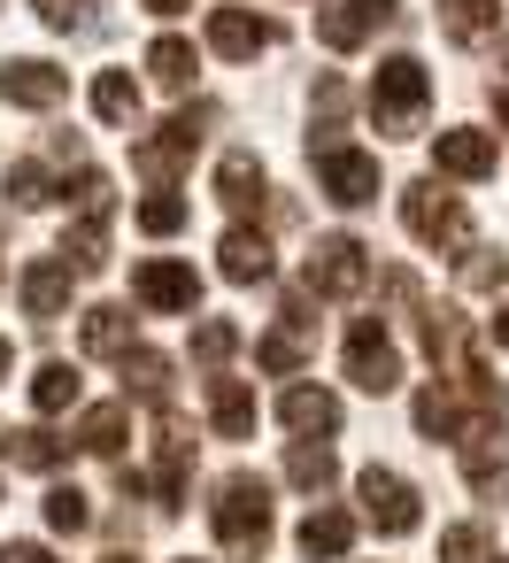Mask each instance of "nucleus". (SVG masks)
Listing matches in <instances>:
<instances>
[{
	"label": "nucleus",
	"instance_id": "nucleus-1",
	"mask_svg": "<svg viewBox=\"0 0 509 563\" xmlns=\"http://www.w3.org/2000/svg\"><path fill=\"white\" fill-rule=\"evenodd\" d=\"M424 109H432V70L417 55H386L378 78H370V124L386 140H417L424 132Z\"/></svg>",
	"mask_w": 509,
	"mask_h": 563
},
{
	"label": "nucleus",
	"instance_id": "nucleus-2",
	"mask_svg": "<svg viewBox=\"0 0 509 563\" xmlns=\"http://www.w3.org/2000/svg\"><path fill=\"white\" fill-rule=\"evenodd\" d=\"M209 525H217V540H224L232 555H263V540H270V486H263L255 471H232V478H217Z\"/></svg>",
	"mask_w": 509,
	"mask_h": 563
},
{
	"label": "nucleus",
	"instance_id": "nucleus-3",
	"mask_svg": "<svg viewBox=\"0 0 509 563\" xmlns=\"http://www.w3.org/2000/svg\"><path fill=\"white\" fill-rule=\"evenodd\" d=\"M401 224H409V240H424V247H447V255L471 247V217H463V201L440 194L432 178L401 186Z\"/></svg>",
	"mask_w": 509,
	"mask_h": 563
},
{
	"label": "nucleus",
	"instance_id": "nucleus-4",
	"mask_svg": "<svg viewBox=\"0 0 509 563\" xmlns=\"http://www.w3.org/2000/svg\"><path fill=\"white\" fill-rule=\"evenodd\" d=\"M370 247L355 240V232H324L317 247H309V294H324V301H355L363 286H370Z\"/></svg>",
	"mask_w": 509,
	"mask_h": 563
},
{
	"label": "nucleus",
	"instance_id": "nucleus-5",
	"mask_svg": "<svg viewBox=\"0 0 509 563\" xmlns=\"http://www.w3.org/2000/svg\"><path fill=\"white\" fill-rule=\"evenodd\" d=\"M309 155H317V194H324V201H340V209L378 201V155H363V147H347V140L309 147Z\"/></svg>",
	"mask_w": 509,
	"mask_h": 563
},
{
	"label": "nucleus",
	"instance_id": "nucleus-6",
	"mask_svg": "<svg viewBox=\"0 0 509 563\" xmlns=\"http://www.w3.org/2000/svg\"><path fill=\"white\" fill-rule=\"evenodd\" d=\"M355 494H363V517H370L386 540H409V532L424 525V509H417V486H409L401 471H386V463H370V471L355 478Z\"/></svg>",
	"mask_w": 509,
	"mask_h": 563
},
{
	"label": "nucleus",
	"instance_id": "nucleus-7",
	"mask_svg": "<svg viewBox=\"0 0 509 563\" xmlns=\"http://www.w3.org/2000/svg\"><path fill=\"white\" fill-rule=\"evenodd\" d=\"M132 301L155 309V317H193V309H201V278H193V263L155 255V263L132 271Z\"/></svg>",
	"mask_w": 509,
	"mask_h": 563
},
{
	"label": "nucleus",
	"instance_id": "nucleus-8",
	"mask_svg": "<svg viewBox=\"0 0 509 563\" xmlns=\"http://www.w3.org/2000/svg\"><path fill=\"white\" fill-rule=\"evenodd\" d=\"M401 16V0H317V40L332 47V55H347V47H363L378 24H394Z\"/></svg>",
	"mask_w": 509,
	"mask_h": 563
},
{
	"label": "nucleus",
	"instance_id": "nucleus-9",
	"mask_svg": "<svg viewBox=\"0 0 509 563\" xmlns=\"http://www.w3.org/2000/svg\"><path fill=\"white\" fill-rule=\"evenodd\" d=\"M347 378H355L363 394H394V386H401V347L386 340L378 317H363V324L347 332Z\"/></svg>",
	"mask_w": 509,
	"mask_h": 563
},
{
	"label": "nucleus",
	"instance_id": "nucleus-10",
	"mask_svg": "<svg viewBox=\"0 0 509 563\" xmlns=\"http://www.w3.org/2000/svg\"><path fill=\"white\" fill-rule=\"evenodd\" d=\"M186 486H193V432H186L178 409H163V417H155V501L178 509Z\"/></svg>",
	"mask_w": 509,
	"mask_h": 563
},
{
	"label": "nucleus",
	"instance_id": "nucleus-11",
	"mask_svg": "<svg viewBox=\"0 0 509 563\" xmlns=\"http://www.w3.org/2000/svg\"><path fill=\"white\" fill-rule=\"evenodd\" d=\"M63 93H70V78H63L55 63H40V55L0 63V101H9V109H55Z\"/></svg>",
	"mask_w": 509,
	"mask_h": 563
},
{
	"label": "nucleus",
	"instance_id": "nucleus-12",
	"mask_svg": "<svg viewBox=\"0 0 509 563\" xmlns=\"http://www.w3.org/2000/svg\"><path fill=\"white\" fill-rule=\"evenodd\" d=\"M16 294H24V317L55 324V317L70 309V263H63V255H32L24 278H16Z\"/></svg>",
	"mask_w": 509,
	"mask_h": 563
},
{
	"label": "nucleus",
	"instance_id": "nucleus-13",
	"mask_svg": "<svg viewBox=\"0 0 509 563\" xmlns=\"http://www.w3.org/2000/svg\"><path fill=\"white\" fill-rule=\"evenodd\" d=\"M209 47H217L224 63H255L263 47H278V24H263V16H247V9H217V16H209Z\"/></svg>",
	"mask_w": 509,
	"mask_h": 563
},
{
	"label": "nucleus",
	"instance_id": "nucleus-14",
	"mask_svg": "<svg viewBox=\"0 0 509 563\" xmlns=\"http://www.w3.org/2000/svg\"><path fill=\"white\" fill-rule=\"evenodd\" d=\"M432 163L447 170V178H494V132H471V124H455V132H440L432 140Z\"/></svg>",
	"mask_w": 509,
	"mask_h": 563
},
{
	"label": "nucleus",
	"instance_id": "nucleus-15",
	"mask_svg": "<svg viewBox=\"0 0 509 563\" xmlns=\"http://www.w3.org/2000/svg\"><path fill=\"white\" fill-rule=\"evenodd\" d=\"M217 271H224L232 286H263V278H270V240L247 232V224H232V232L217 240Z\"/></svg>",
	"mask_w": 509,
	"mask_h": 563
},
{
	"label": "nucleus",
	"instance_id": "nucleus-16",
	"mask_svg": "<svg viewBox=\"0 0 509 563\" xmlns=\"http://www.w3.org/2000/svg\"><path fill=\"white\" fill-rule=\"evenodd\" d=\"M347 540H355V517H347V509H309L301 532H294V548H301L309 563H340Z\"/></svg>",
	"mask_w": 509,
	"mask_h": 563
},
{
	"label": "nucleus",
	"instance_id": "nucleus-17",
	"mask_svg": "<svg viewBox=\"0 0 509 563\" xmlns=\"http://www.w3.org/2000/svg\"><path fill=\"white\" fill-rule=\"evenodd\" d=\"M209 424L217 440H255V394L240 378H209Z\"/></svg>",
	"mask_w": 509,
	"mask_h": 563
},
{
	"label": "nucleus",
	"instance_id": "nucleus-18",
	"mask_svg": "<svg viewBox=\"0 0 509 563\" xmlns=\"http://www.w3.org/2000/svg\"><path fill=\"white\" fill-rule=\"evenodd\" d=\"M263 194H270V178H263L255 155H224V163H217V201H224V209L247 217V209H263Z\"/></svg>",
	"mask_w": 509,
	"mask_h": 563
},
{
	"label": "nucleus",
	"instance_id": "nucleus-19",
	"mask_svg": "<svg viewBox=\"0 0 509 563\" xmlns=\"http://www.w3.org/2000/svg\"><path fill=\"white\" fill-rule=\"evenodd\" d=\"M78 340H86V355H132V309L124 301H101V309H86V324H78Z\"/></svg>",
	"mask_w": 509,
	"mask_h": 563
},
{
	"label": "nucleus",
	"instance_id": "nucleus-20",
	"mask_svg": "<svg viewBox=\"0 0 509 563\" xmlns=\"http://www.w3.org/2000/svg\"><path fill=\"white\" fill-rule=\"evenodd\" d=\"M409 424L424 432V440H463L471 424H463V401L447 394V386H417V401H409Z\"/></svg>",
	"mask_w": 509,
	"mask_h": 563
},
{
	"label": "nucleus",
	"instance_id": "nucleus-21",
	"mask_svg": "<svg viewBox=\"0 0 509 563\" xmlns=\"http://www.w3.org/2000/svg\"><path fill=\"white\" fill-rule=\"evenodd\" d=\"M124 440H132V401H101V409L78 417V448L86 455H124Z\"/></svg>",
	"mask_w": 509,
	"mask_h": 563
},
{
	"label": "nucleus",
	"instance_id": "nucleus-22",
	"mask_svg": "<svg viewBox=\"0 0 509 563\" xmlns=\"http://www.w3.org/2000/svg\"><path fill=\"white\" fill-rule=\"evenodd\" d=\"M186 163H193V140H178L170 124H163L155 140H140V147H132V170H140V178H155V186H170Z\"/></svg>",
	"mask_w": 509,
	"mask_h": 563
},
{
	"label": "nucleus",
	"instance_id": "nucleus-23",
	"mask_svg": "<svg viewBox=\"0 0 509 563\" xmlns=\"http://www.w3.org/2000/svg\"><path fill=\"white\" fill-rule=\"evenodd\" d=\"M132 394L155 401V409L170 401V355H163V347H132V355H124V401H132Z\"/></svg>",
	"mask_w": 509,
	"mask_h": 563
},
{
	"label": "nucleus",
	"instance_id": "nucleus-24",
	"mask_svg": "<svg viewBox=\"0 0 509 563\" xmlns=\"http://www.w3.org/2000/svg\"><path fill=\"white\" fill-rule=\"evenodd\" d=\"M278 417H286L301 440H309V432H340V394H324V386H294Z\"/></svg>",
	"mask_w": 509,
	"mask_h": 563
},
{
	"label": "nucleus",
	"instance_id": "nucleus-25",
	"mask_svg": "<svg viewBox=\"0 0 509 563\" xmlns=\"http://www.w3.org/2000/svg\"><path fill=\"white\" fill-rule=\"evenodd\" d=\"M63 263H70V271H109V209H93V217H78V224H70Z\"/></svg>",
	"mask_w": 509,
	"mask_h": 563
},
{
	"label": "nucleus",
	"instance_id": "nucleus-26",
	"mask_svg": "<svg viewBox=\"0 0 509 563\" xmlns=\"http://www.w3.org/2000/svg\"><path fill=\"white\" fill-rule=\"evenodd\" d=\"M78 394H86L78 363H40V371H32V409H40V417H63Z\"/></svg>",
	"mask_w": 509,
	"mask_h": 563
},
{
	"label": "nucleus",
	"instance_id": "nucleus-27",
	"mask_svg": "<svg viewBox=\"0 0 509 563\" xmlns=\"http://www.w3.org/2000/svg\"><path fill=\"white\" fill-rule=\"evenodd\" d=\"M494 24H501V9H494V0H440V32H447L455 47H478Z\"/></svg>",
	"mask_w": 509,
	"mask_h": 563
},
{
	"label": "nucleus",
	"instance_id": "nucleus-28",
	"mask_svg": "<svg viewBox=\"0 0 509 563\" xmlns=\"http://www.w3.org/2000/svg\"><path fill=\"white\" fill-rule=\"evenodd\" d=\"M93 117H101V124H140V86H132V70H101V78H93Z\"/></svg>",
	"mask_w": 509,
	"mask_h": 563
},
{
	"label": "nucleus",
	"instance_id": "nucleus-29",
	"mask_svg": "<svg viewBox=\"0 0 509 563\" xmlns=\"http://www.w3.org/2000/svg\"><path fill=\"white\" fill-rule=\"evenodd\" d=\"M193 70H201V55H193L186 40H155V47H147V78H155V86L186 93V86H193Z\"/></svg>",
	"mask_w": 509,
	"mask_h": 563
},
{
	"label": "nucleus",
	"instance_id": "nucleus-30",
	"mask_svg": "<svg viewBox=\"0 0 509 563\" xmlns=\"http://www.w3.org/2000/svg\"><path fill=\"white\" fill-rule=\"evenodd\" d=\"M232 355H240V324H232V317H201V324H193V363H201V371H224Z\"/></svg>",
	"mask_w": 509,
	"mask_h": 563
},
{
	"label": "nucleus",
	"instance_id": "nucleus-31",
	"mask_svg": "<svg viewBox=\"0 0 509 563\" xmlns=\"http://www.w3.org/2000/svg\"><path fill=\"white\" fill-rule=\"evenodd\" d=\"M70 455V440H55L47 424H24V432H9V463H24V471H55Z\"/></svg>",
	"mask_w": 509,
	"mask_h": 563
},
{
	"label": "nucleus",
	"instance_id": "nucleus-32",
	"mask_svg": "<svg viewBox=\"0 0 509 563\" xmlns=\"http://www.w3.org/2000/svg\"><path fill=\"white\" fill-rule=\"evenodd\" d=\"M255 363H263V371H278V378H286V371H301V363H309V340H301V324H278V332H263V340H255Z\"/></svg>",
	"mask_w": 509,
	"mask_h": 563
},
{
	"label": "nucleus",
	"instance_id": "nucleus-33",
	"mask_svg": "<svg viewBox=\"0 0 509 563\" xmlns=\"http://www.w3.org/2000/svg\"><path fill=\"white\" fill-rule=\"evenodd\" d=\"M286 478H294L301 494H324V486L340 478V463H332V448H309V440H301V448L286 455Z\"/></svg>",
	"mask_w": 509,
	"mask_h": 563
},
{
	"label": "nucleus",
	"instance_id": "nucleus-34",
	"mask_svg": "<svg viewBox=\"0 0 509 563\" xmlns=\"http://www.w3.org/2000/svg\"><path fill=\"white\" fill-rule=\"evenodd\" d=\"M47 32H101V0H32Z\"/></svg>",
	"mask_w": 509,
	"mask_h": 563
},
{
	"label": "nucleus",
	"instance_id": "nucleus-35",
	"mask_svg": "<svg viewBox=\"0 0 509 563\" xmlns=\"http://www.w3.org/2000/svg\"><path fill=\"white\" fill-rule=\"evenodd\" d=\"M47 525L55 532H86L93 525V494L86 486H47Z\"/></svg>",
	"mask_w": 509,
	"mask_h": 563
},
{
	"label": "nucleus",
	"instance_id": "nucleus-36",
	"mask_svg": "<svg viewBox=\"0 0 509 563\" xmlns=\"http://www.w3.org/2000/svg\"><path fill=\"white\" fill-rule=\"evenodd\" d=\"M178 224H186V201H178L170 186H155V194L140 201V232H147V240H170Z\"/></svg>",
	"mask_w": 509,
	"mask_h": 563
},
{
	"label": "nucleus",
	"instance_id": "nucleus-37",
	"mask_svg": "<svg viewBox=\"0 0 509 563\" xmlns=\"http://www.w3.org/2000/svg\"><path fill=\"white\" fill-rule=\"evenodd\" d=\"M463 294H509V255L471 247V255H463Z\"/></svg>",
	"mask_w": 509,
	"mask_h": 563
},
{
	"label": "nucleus",
	"instance_id": "nucleus-38",
	"mask_svg": "<svg viewBox=\"0 0 509 563\" xmlns=\"http://www.w3.org/2000/svg\"><path fill=\"white\" fill-rule=\"evenodd\" d=\"M9 201H16V209H47V201H55V178H47L40 163H9Z\"/></svg>",
	"mask_w": 509,
	"mask_h": 563
},
{
	"label": "nucleus",
	"instance_id": "nucleus-39",
	"mask_svg": "<svg viewBox=\"0 0 509 563\" xmlns=\"http://www.w3.org/2000/svg\"><path fill=\"white\" fill-rule=\"evenodd\" d=\"M440 563H486V532L478 525H447L440 532Z\"/></svg>",
	"mask_w": 509,
	"mask_h": 563
},
{
	"label": "nucleus",
	"instance_id": "nucleus-40",
	"mask_svg": "<svg viewBox=\"0 0 509 563\" xmlns=\"http://www.w3.org/2000/svg\"><path fill=\"white\" fill-rule=\"evenodd\" d=\"M0 563H55V548H40V540H9V548H0Z\"/></svg>",
	"mask_w": 509,
	"mask_h": 563
},
{
	"label": "nucleus",
	"instance_id": "nucleus-41",
	"mask_svg": "<svg viewBox=\"0 0 509 563\" xmlns=\"http://www.w3.org/2000/svg\"><path fill=\"white\" fill-rule=\"evenodd\" d=\"M140 9H147V16H186L193 0H140Z\"/></svg>",
	"mask_w": 509,
	"mask_h": 563
},
{
	"label": "nucleus",
	"instance_id": "nucleus-42",
	"mask_svg": "<svg viewBox=\"0 0 509 563\" xmlns=\"http://www.w3.org/2000/svg\"><path fill=\"white\" fill-rule=\"evenodd\" d=\"M494 117H501V124H509V86H494Z\"/></svg>",
	"mask_w": 509,
	"mask_h": 563
},
{
	"label": "nucleus",
	"instance_id": "nucleus-43",
	"mask_svg": "<svg viewBox=\"0 0 509 563\" xmlns=\"http://www.w3.org/2000/svg\"><path fill=\"white\" fill-rule=\"evenodd\" d=\"M9 371H16V347H9V340H0V378H9Z\"/></svg>",
	"mask_w": 509,
	"mask_h": 563
},
{
	"label": "nucleus",
	"instance_id": "nucleus-44",
	"mask_svg": "<svg viewBox=\"0 0 509 563\" xmlns=\"http://www.w3.org/2000/svg\"><path fill=\"white\" fill-rule=\"evenodd\" d=\"M494 340H501V347H509V309H501V317H494Z\"/></svg>",
	"mask_w": 509,
	"mask_h": 563
},
{
	"label": "nucleus",
	"instance_id": "nucleus-45",
	"mask_svg": "<svg viewBox=\"0 0 509 563\" xmlns=\"http://www.w3.org/2000/svg\"><path fill=\"white\" fill-rule=\"evenodd\" d=\"M101 563H132V555H101Z\"/></svg>",
	"mask_w": 509,
	"mask_h": 563
},
{
	"label": "nucleus",
	"instance_id": "nucleus-46",
	"mask_svg": "<svg viewBox=\"0 0 509 563\" xmlns=\"http://www.w3.org/2000/svg\"><path fill=\"white\" fill-rule=\"evenodd\" d=\"M501 70H509V47H501Z\"/></svg>",
	"mask_w": 509,
	"mask_h": 563
},
{
	"label": "nucleus",
	"instance_id": "nucleus-47",
	"mask_svg": "<svg viewBox=\"0 0 509 563\" xmlns=\"http://www.w3.org/2000/svg\"><path fill=\"white\" fill-rule=\"evenodd\" d=\"M0 440H9V432H0Z\"/></svg>",
	"mask_w": 509,
	"mask_h": 563
},
{
	"label": "nucleus",
	"instance_id": "nucleus-48",
	"mask_svg": "<svg viewBox=\"0 0 509 563\" xmlns=\"http://www.w3.org/2000/svg\"><path fill=\"white\" fill-rule=\"evenodd\" d=\"M501 563H509V555H501Z\"/></svg>",
	"mask_w": 509,
	"mask_h": 563
},
{
	"label": "nucleus",
	"instance_id": "nucleus-49",
	"mask_svg": "<svg viewBox=\"0 0 509 563\" xmlns=\"http://www.w3.org/2000/svg\"><path fill=\"white\" fill-rule=\"evenodd\" d=\"M186 563H193V555H186Z\"/></svg>",
	"mask_w": 509,
	"mask_h": 563
}]
</instances>
